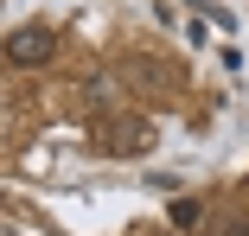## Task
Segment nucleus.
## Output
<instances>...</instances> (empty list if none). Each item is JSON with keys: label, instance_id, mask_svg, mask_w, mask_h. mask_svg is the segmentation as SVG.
<instances>
[{"label": "nucleus", "instance_id": "obj_1", "mask_svg": "<svg viewBox=\"0 0 249 236\" xmlns=\"http://www.w3.org/2000/svg\"><path fill=\"white\" fill-rule=\"evenodd\" d=\"M52 51H58V32L52 26H13L7 32V64H19V70H38Z\"/></svg>", "mask_w": 249, "mask_h": 236}, {"label": "nucleus", "instance_id": "obj_2", "mask_svg": "<svg viewBox=\"0 0 249 236\" xmlns=\"http://www.w3.org/2000/svg\"><path fill=\"white\" fill-rule=\"evenodd\" d=\"M103 147H109V153H147V147H154V128L122 115V128H109V134H103Z\"/></svg>", "mask_w": 249, "mask_h": 236}, {"label": "nucleus", "instance_id": "obj_3", "mask_svg": "<svg viewBox=\"0 0 249 236\" xmlns=\"http://www.w3.org/2000/svg\"><path fill=\"white\" fill-rule=\"evenodd\" d=\"M83 96H89V109H115V83H109V77H89Z\"/></svg>", "mask_w": 249, "mask_h": 236}, {"label": "nucleus", "instance_id": "obj_4", "mask_svg": "<svg viewBox=\"0 0 249 236\" xmlns=\"http://www.w3.org/2000/svg\"><path fill=\"white\" fill-rule=\"evenodd\" d=\"M173 223H179V230H198V204L179 198V204H173Z\"/></svg>", "mask_w": 249, "mask_h": 236}]
</instances>
